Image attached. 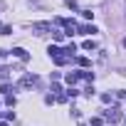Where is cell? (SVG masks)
<instances>
[{
  "instance_id": "7a4b0ae2",
  "label": "cell",
  "mask_w": 126,
  "mask_h": 126,
  "mask_svg": "<svg viewBox=\"0 0 126 126\" xmlns=\"http://www.w3.org/2000/svg\"><path fill=\"white\" fill-rule=\"evenodd\" d=\"M35 82H37V77H35V74H25V77L20 79V87H32Z\"/></svg>"
},
{
  "instance_id": "8992f818",
  "label": "cell",
  "mask_w": 126,
  "mask_h": 126,
  "mask_svg": "<svg viewBox=\"0 0 126 126\" xmlns=\"http://www.w3.org/2000/svg\"><path fill=\"white\" fill-rule=\"evenodd\" d=\"M67 82H69V84H74V82H79V74H67Z\"/></svg>"
},
{
  "instance_id": "52a82bcc",
  "label": "cell",
  "mask_w": 126,
  "mask_h": 126,
  "mask_svg": "<svg viewBox=\"0 0 126 126\" xmlns=\"http://www.w3.org/2000/svg\"><path fill=\"white\" fill-rule=\"evenodd\" d=\"M64 62H67V57H62V54L54 57V64H64Z\"/></svg>"
},
{
  "instance_id": "30bf717a",
  "label": "cell",
  "mask_w": 126,
  "mask_h": 126,
  "mask_svg": "<svg viewBox=\"0 0 126 126\" xmlns=\"http://www.w3.org/2000/svg\"><path fill=\"white\" fill-rule=\"evenodd\" d=\"M124 47H126V40H124Z\"/></svg>"
},
{
  "instance_id": "277c9868",
  "label": "cell",
  "mask_w": 126,
  "mask_h": 126,
  "mask_svg": "<svg viewBox=\"0 0 126 126\" xmlns=\"http://www.w3.org/2000/svg\"><path fill=\"white\" fill-rule=\"evenodd\" d=\"M13 54H15L17 59H30V54H27V52H25L22 47H15V49H13Z\"/></svg>"
},
{
  "instance_id": "5b68a950",
  "label": "cell",
  "mask_w": 126,
  "mask_h": 126,
  "mask_svg": "<svg viewBox=\"0 0 126 126\" xmlns=\"http://www.w3.org/2000/svg\"><path fill=\"white\" fill-rule=\"evenodd\" d=\"M62 52H64V54H67V57H72V54H74V52H77V45H74V42H72V45H67V47H64V49H62Z\"/></svg>"
},
{
  "instance_id": "ba28073f",
  "label": "cell",
  "mask_w": 126,
  "mask_h": 126,
  "mask_svg": "<svg viewBox=\"0 0 126 126\" xmlns=\"http://www.w3.org/2000/svg\"><path fill=\"white\" fill-rule=\"evenodd\" d=\"M82 47H84V49H94V47H96V45H94V42H92V40H87V42H84V45H82Z\"/></svg>"
},
{
  "instance_id": "9c48e42d",
  "label": "cell",
  "mask_w": 126,
  "mask_h": 126,
  "mask_svg": "<svg viewBox=\"0 0 126 126\" xmlns=\"http://www.w3.org/2000/svg\"><path fill=\"white\" fill-rule=\"evenodd\" d=\"M79 77H84V79H89V82L94 79V74H92V72H79Z\"/></svg>"
},
{
  "instance_id": "3957f363",
  "label": "cell",
  "mask_w": 126,
  "mask_h": 126,
  "mask_svg": "<svg viewBox=\"0 0 126 126\" xmlns=\"http://www.w3.org/2000/svg\"><path fill=\"white\" fill-rule=\"evenodd\" d=\"M79 32H82V35H94V32H99V30H96L94 25H82V27H79Z\"/></svg>"
},
{
  "instance_id": "6da1fadb",
  "label": "cell",
  "mask_w": 126,
  "mask_h": 126,
  "mask_svg": "<svg viewBox=\"0 0 126 126\" xmlns=\"http://www.w3.org/2000/svg\"><path fill=\"white\" fill-rule=\"evenodd\" d=\"M32 30H37V32H49V30H52V22H35ZM52 32H54V30H52Z\"/></svg>"
}]
</instances>
